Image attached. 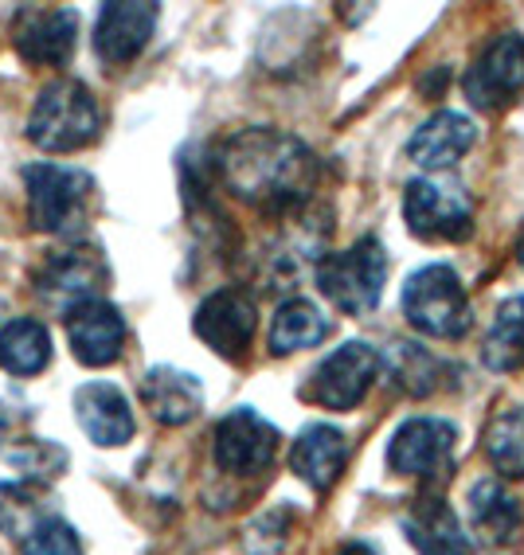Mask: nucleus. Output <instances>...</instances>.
Listing matches in <instances>:
<instances>
[{
    "label": "nucleus",
    "mask_w": 524,
    "mask_h": 555,
    "mask_svg": "<svg viewBox=\"0 0 524 555\" xmlns=\"http://www.w3.org/2000/svg\"><path fill=\"white\" fill-rule=\"evenodd\" d=\"M212 172L223 189L251 208L294 211L314 199L321 180V160L306 141L282 129H243L219 145Z\"/></svg>",
    "instance_id": "1"
},
{
    "label": "nucleus",
    "mask_w": 524,
    "mask_h": 555,
    "mask_svg": "<svg viewBox=\"0 0 524 555\" xmlns=\"http://www.w3.org/2000/svg\"><path fill=\"white\" fill-rule=\"evenodd\" d=\"M24 189H28V216L31 228L43 235H60L63 243H79L94 216V177L67 165H28L24 169Z\"/></svg>",
    "instance_id": "2"
},
{
    "label": "nucleus",
    "mask_w": 524,
    "mask_h": 555,
    "mask_svg": "<svg viewBox=\"0 0 524 555\" xmlns=\"http://www.w3.org/2000/svg\"><path fill=\"white\" fill-rule=\"evenodd\" d=\"M102 106L79 79H55L40 90L28 114V141L43 153H75L99 138Z\"/></svg>",
    "instance_id": "3"
},
{
    "label": "nucleus",
    "mask_w": 524,
    "mask_h": 555,
    "mask_svg": "<svg viewBox=\"0 0 524 555\" xmlns=\"http://www.w3.org/2000/svg\"><path fill=\"white\" fill-rule=\"evenodd\" d=\"M387 267H392L387 247L376 235H365V238H357L353 247L317 258L314 278H317V289L325 294V301H333L341 313H348V318H368V313L380 306Z\"/></svg>",
    "instance_id": "4"
},
{
    "label": "nucleus",
    "mask_w": 524,
    "mask_h": 555,
    "mask_svg": "<svg viewBox=\"0 0 524 555\" xmlns=\"http://www.w3.org/2000/svg\"><path fill=\"white\" fill-rule=\"evenodd\" d=\"M399 306H404L407 325L416 328V333H426V337L462 340L474 328V309H470V298H465L462 278L446 262L419 267L416 274L407 278Z\"/></svg>",
    "instance_id": "5"
},
{
    "label": "nucleus",
    "mask_w": 524,
    "mask_h": 555,
    "mask_svg": "<svg viewBox=\"0 0 524 555\" xmlns=\"http://www.w3.org/2000/svg\"><path fill=\"white\" fill-rule=\"evenodd\" d=\"M404 223L423 243H465L474 235V199L455 177H416L404 189Z\"/></svg>",
    "instance_id": "6"
},
{
    "label": "nucleus",
    "mask_w": 524,
    "mask_h": 555,
    "mask_svg": "<svg viewBox=\"0 0 524 555\" xmlns=\"http://www.w3.org/2000/svg\"><path fill=\"white\" fill-rule=\"evenodd\" d=\"M110 282V267L106 258H102L99 247H90V243H63L55 247L48 258L40 262L36 278H31V286L40 294L48 306H55L60 313L75 309L79 301L90 298H102V289Z\"/></svg>",
    "instance_id": "7"
},
{
    "label": "nucleus",
    "mask_w": 524,
    "mask_h": 555,
    "mask_svg": "<svg viewBox=\"0 0 524 555\" xmlns=\"http://www.w3.org/2000/svg\"><path fill=\"white\" fill-rule=\"evenodd\" d=\"M380 376V352L365 340H348L314 367L302 384L306 403L325 406V411H353L368 396V387Z\"/></svg>",
    "instance_id": "8"
},
{
    "label": "nucleus",
    "mask_w": 524,
    "mask_h": 555,
    "mask_svg": "<svg viewBox=\"0 0 524 555\" xmlns=\"http://www.w3.org/2000/svg\"><path fill=\"white\" fill-rule=\"evenodd\" d=\"M465 102L482 114L513 106L524 94V36L504 31L474 55L462 79Z\"/></svg>",
    "instance_id": "9"
},
{
    "label": "nucleus",
    "mask_w": 524,
    "mask_h": 555,
    "mask_svg": "<svg viewBox=\"0 0 524 555\" xmlns=\"http://www.w3.org/2000/svg\"><path fill=\"white\" fill-rule=\"evenodd\" d=\"M458 430L446 418H407L387 442V469L416 481H438L455 469Z\"/></svg>",
    "instance_id": "10"
},
{
    "label": "nucleus",
    "mask_w": 524,
    "mask_h": 555,
    "mask_svg": "<svg viewBox=\"0 0 524 555\" xmlns=\"http://www.w3.org/2000/svg\"><path fill=\"white\" fill-rule=\"evenodd\" d=\"M255 325H258V306L251 298V289L243 286H223L216 294L200 301L192 328L196 337L223 360H243L247 357L251 340H255Z\"/></svg>",
    "instance_id": "11"
},
{
    "label": "nucleus",
    "mask_w": 524,
    "mask_h": 555,
    "mask_svg": "<svg viewBox=\"0 0 524 555\" xmlns=\"http://www.w3.org/2000/svg\"><path fill=\"white\" fill-rule=\"evenodd\" d=\"M216 466L231 477H258L278 450V427L251 406H239L219 418L216 427Z\"/></svg>",
    "instance_id": "12"
},
{
    "label": "nucleus",
    "mask_w": 524,
    "mask_h": 555,
    "mask_svg": "<svg viewBox=\"0 0 524 555\" xmlns=\"http://www.w3.org/2000/svg\"><path fill=\"white\" fill-rule=\"evenodd\" d=\"M63 328H67V345L82 367H106L122 357L126 348V318L118 306L106 298L79 301L75 309L63 313Z\"/></svg>",
    "instance_id": "13"
},
{
    "label": "nucleus",
    "mask_w": 524,
    "mask_h": 555,
    "mask_svg": "<svg viewBox=\"0 0 524 555\" xmlns=\"http://www.w3.org/2000/svg\"><path fill=\"white\" fill-rule=\"evenodd\" d=\"M161 9L149 4V0H110L99 9V21H94V51L99 60L110 67H122V63H133L145 51V43L153 40L157 31Z\"/></svg>",
    "instance_id": "14"
},
{
    "label": "nucleus",
    "mask_w": 524,
    "mask_h": 555,
    "mask_svg": "<svg viewBox=\"0 0 524 555\" xmlns=\"http://www.w3.org/2000/svg\"><path fill=\"white\" fill-rule=\"evenodd\" d=\"M79 16L75 9H24L12 28V43L36 67H63L75 51Z\"/></svg>",
    "instance_id": "15"
},
{
    "label": "nucleus",
    "mask_w": 524,
    "mask_h": 555,
    "mask_svg": "<svg viewBox=\"0 0 524 555\" xmlns=\"http://www.w3.org/2000/svg\"><path fill=\"white\" fill-rule=\"evenodd\" d=\"M477 141V121L458 109H443L435 118H426L423 126L407 141V157L416 160L419 169H455L465 153L474 150Z\"/></svg>",
    "instance_id": "16"
},
{
    "label": "nucleus",
    "mask_w": 524,
    "mask_h": 555,
    "mask_svg": "<svg viewBox=\"0 0 524 555\" xmlns=\"http://www.w3.org/2000/svg\"><path fill=\"white\" fill-rule=\"evenodd\" d=\"M141 403L165 427H184V423H192L204 411V384L192 372L157 364L141 376Z\"/></svg>",
    "instance_id": "17"
},
{
    "label": "nucleus",
    "mask_w": 524,
    "mask_h": 555,
    "mask_svg": "<svg viewBox=\"0 0 524 555\" xmlns=\"http://www.w3.org/2000/svg\"><path fill=\"white\" fill-rule=\"evenodd\" d=\"M348 466V438L329 423H309L302 435L294 438L290 450V469L294 477H302L309 489L325 493L336 486V477Z\"/></svg>",
    "instance_id": "18"
},
{
    "label": "nucleus",
    "mask_w": 524,
    "mask_h": 555,
    "mask_svg": "<svg viewBox=\"0 0 524 555\" xmlns=\"http://www.w3.org/2000/svg\"><path fill=\"white\" fill-rule=\"evenodd\" d=\"M75 418L94 447H126L133 438V411L114 384H82L75 391Z\"/></svg>",
    "instance_id": "19"
},
{
    "label": "nucleus",
    "mask_w": 524,
    "mask_h": 555,
    "mask_svg": "<svg viewBox=\"0 0 524 555\" xmlns=\"http://www.w3.org/2000/svg\"><path fill=\"white\" fill-rule=\"evenodd\" d=\"M399 525H404V535L419 555H470V540L458 525L455 508L446 505L443 496H419Z\"/></svg>",
    "instance_id": "20"
},
{
    "label": "nucleus",
    "mask_w": 524,
    "mask_h": 555,
    "mask_svg": "<svg viewBox=\"0 0 524 555\" xmlns=\"http://www.w3.org/2000/svg\"><path fill=\"white\" fill-rule=\"evenodd\" d=\"M465 505H470V525H474V535L482 544L501 547L509 540H516V532H521V501L497 477L474 481Z\"/></svg>",
    "instance_id": "21"
},
{
    "label": "nucleus",
    "mask_w": 524,
    "mask_h": 555,
    "mask_svg": "<svg viewBox=\"0 0 524 555\" xmlns=\"http://www.w3.org/2000/svg\"><path fill=\"white\" fill-rule=\"evenodd\" d=\"M333 333V321L306 298H290L278 306L274 321H270V352L274 357H294V352H306V348L321 345V340Z\"/></svg>",
    "instance_id": "22"
},
{
    "label": "nucleus",
    "mask_w": 524,
    "mask_h": 555,
    "mask_svg": "<svg viewBox=\"0 0 524 555\" xmlns=\"http://www.w3.org/2000/svg\"><path fill=\"white\" fill-rule=\"evenodd\" d=\"M51 364V337L36 318H12L0 328V367L9 376L31 379Z\"/></svg>",
    "instance_id": "23"
},
{
    "label": "nucleus",
    "mask_w": 524,
    "mask_h": 555,
    "mask_svg": "<svg viewBox=\"0 0 524 555\" xmlns=\"http://www.w3.org/2000/svg\"><path fill=\"white\" fill-rule=\"evenodd\" d=\"M482 364L489 372H516L524 367V294L501 301L494 325L482 340Z\"/></svg>",
    "instance_id": "24"
},
{
    "label": "nucleus",
    "mask_w": 524,
    "mask_h": 555,
    "mask_svg": "<svg viewBox=\"0 0 524 555\" xmlns=\"http://www.w3.org/2000/svg\"><path fill=\"white\" fill-rule=\"evenodd\" d=\"M485 457L504 481H524V406H501L485 427Z\"/></svg>",
    "instance_id": "25"
},
{
    "label": "nucleus",
    "mask_w": 524,
    "mask_h": 555,
    "mask_svg": "<svg viewBox=\"0 0 524 555\" xmlns=\"http://www.w3.org/2000/svg\"><path fill=\"white\" fill-rule=\"evenodd\" d=\"M387 372L396 379V387L411 399L435 396L443 384V360H435L419 340H396L387 348Z\"/></svg>",
    "instance_id": "26"
},
{
    "label": "nucleus",
    "mask_w": 524,
    "mask_h": 555,
    "mask_svg": "<svg viewBox=\"0 0 524 555\" xmlns=\"http://www.w3.org/2000/svg\"><path fill=\"white\" fill-rule=\"evenodd\" d=\"M43 493L40 486H0V532L12 535V540H28L36 528L43 525Z\"/></svg>",
    "instance_id": "27"
},
{
    "label": "nucleus",
    "mask_w": 524,
    "mask_h": 555,
    "mask_svg": "<svg viewBox=\"0 0 524 555\" xmlns=\"http://www.w3.org/2000/svg\"><path fill=\"white\" fill-rule=\"evenodd\" d=\"M9 466L24 477V486H51L60 474H67V450L36 438L9 450Z\"/></svg>",
    "instance_id": "28"
},
{
    "label": "nucleus",
    "mask_w": 524,
    "mask_h": 555,
    "mask_svg": "<svg viewBox=\"0 0 524 555\" xmlns=\"http://www.w3.org/2000/svg\"><path fill=\"white\" fill-rule=\"evenodd\" d=\"M24 555H82L79 532H75L63 516H48V520L24 540Z\"/></svg>",
    "instance_id": "29"
},
{
    "label": "nucleus",
    "mask_w": 524,
    "mask_h": 555,
    "mask_svg": "<svg viewBox=\"0 0 524 555\" xmlns=\"http://www.w3.org/2000/svg\"><path fill=\"white\" fill-rule=\"evenodd\" d=\"M336 555H376V552H372L368 544H345Z\"/></svg>",
    "instance_id": "30"
},
{
    "label": "nucleus",
    "mask_w": 524,
    "mask_h": 555,
    "mask_svg": "<svg viewBox=\"0 0 524 555\" xmlns=\"http://www.w3.org/2000/svg\"><path fill=\"white\" fill-rule=\"evenodd\" d=\"M4 438H9V411L0 406V450H4Z\"/></svg>",
    "instance_id": "31"
},
{
    "label": "nucleus",
    "mask_w": 524,
    "mask_h": 555,
    "mask_svg": "<svg viewBox=\"0 0 524 555\" xmlns=\"http://www.w3.org/2000/svg\"><path fill=\"white\" fill-rule=\"evenodd\" d=\"M516 258H521V267H524V243H521V250H516Z\"/></svg>",
    "instance_id": "32"
}]
</instances>
